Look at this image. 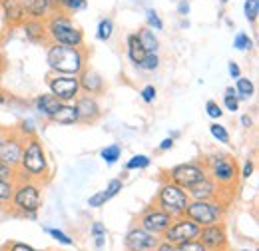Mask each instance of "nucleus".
Wrapping results in <instances>:
<instances>
[{"label":"nucleus","mask_w":259,"mask_h":251,"mask_svg":"<svg viewBox=\"0 0 259 251\" xmlns=\"http://www.w3.org/2000/svg\"><path fill=\"white\" fill-rule=\"evenodd\" d=\"M243 12H245L247 22L255 24V22H257V16H259V0H245V4H243Z\"/></svg>","instance_id":"c756f323"},{"label":"nucleus","mask_w":259,"mask_h":251,"mask_svg":"<svg viewBox=\"0 0 259 251\" xmlns=\"http://www.w3.org/2000/svg\"><path fill=\"white\" fill-rule=\"evenodd\" d=\"M46 62L50 72L54 74H70V76H78L86 64H88V50L76 48V46H64V44H48L46 50Z\"/></svg>","instance_id":"f257e3e1"},{"label":"nucleus","mask_w":259,"mask_h":251,"mask_svg":"<svg viewBox=\"0 0 259 251\" xmlns=\"http://www.w3.org/2000/svg\"><path fill=\"white\" fill-rule=\"evenodd\" d=\"M92 235H94V239H96V247L100 249V247H104V239H106V227L102 225V223H94L92 225Z\"/></svg>","instance_id":"4c0bfd02"},{"label":"nucleus","mask_w":259,"mask_h":251,"mask_svg":"<svg viewBox=\"0 0 259 251\" xmlns=\"http://www.w3.org/2000/svg\"><path fill=\"white\" fill-rule=\"evenodd\" d=\"M229 74H231L233 78H239V76H241V70H239V66L235 62H229Z\"/></svg>","instance_id":"8fccbe9b"},{"label":"nucleus","mask_w":259,"mask_h":251,"mask_svg":"<svg viewBox=\"0 0 259 251\" xmlns=\"http://www.w3.org/2000/svg\"><path fill=\"white\" fill-rule=\"evenodd\" d=\"M60 104H62V102L52 94H40V96H36V100H34L36 110H38L44 118H48V120H52V116L58 112Z\"/></svg>","instance_id":"412c9836"},{"label":"nucleus","mask_w":259,"mask_h":251,"mask_svg":"<svg viewBox=\"0 0 259 251\" xmlns=\"http://www.w3.org/2000/svg\"><path fill=\"white\" fill-rule=\"evenodd\" d=\"M16 178V170L6 165L4 161H0V180H6V182H14Z\"/></svg>","instance_id":"ea45409f"},{"label":"nucleus","mask_w":259,"mask_h":251,"mask_svg":"<svg viewBox=\"0 0 259 251\" xmlns=\"http://www.w3.org/2000/svg\"><path fill=\"white\" fill-rule=\"evenodd\" d=\"M186 191H188L190 199H218V201H222L220 199L222 189L215 186V182L209 176H205L201 182L194 184L192 188H188Z\"/></svg>","instance_id":"f3484780"},{"label":"nucleus","mask_w":259,"mask_h":251,"mask_svg":"<svg viewBox=\"0 0 259 251\" xmlns=\"http://www.w3.org/2000/svg\"><path fill=\"white\" fill-rule=\"evenodd\" d=\"M138 68H142V70H146V72H154V70H158V68H160V56H158V52H154V54H146V58L138 64Z\"/></svg>","instance_id":"7c9ffc66"},{"label":"nucleus","mask_w":259,"mask_h":251,"mask_svg":"<svg viewBox=\"0 0 259 251\" xmlns=\"http://www.w3.org/2000/svg\"><path fill=\"white\" fill-rule=\"evenodd\" d=\"M171 146H174V140L171 138H165L162 144H160V152H165V150H171Z\"/></svg>","instance_id":"3c124183"},{"label":"nucleus","mask_w":259,"mask_h":251,"mask_svg":"<svg viewBox=\"0 0 259 251\" xmlns=\"http://www.w3.org/2000/svg\"><path fill=\"white\" fill-rule=\"evenodd\" d=\"M78 82H80V92L88 96H100L106 90V82L102 74H98L96 70H90V68H84L78 74Z\"/></svg>","instance_id":"dca6fc26"},{"label":"nucleus","mask_w":259,"mask_h":251,"mask_svg":"<svg viewBox=\"0 0 259 251\" xmlns=\"http://www.w3.org/2000/svg\"><path fill=\"white\" fill-rule=\"evenodd\" d=\"M220 2H222V4H227V2H229V0H220Z\"/></svg>","instance_id":"4d7b16f0"},{"label":"nucleus","mask_w":259,"mask_h":251,"mask_svg":"<svg viewBox=\"0 0 259 251\" xmlns=\"http://www.w3.org/2000/svg\"><path fill=\"white\" fill-rule=\"evenodd\" d=\"M245 251H247V249H245Z\"/></svg>","instance_id":"bf43d9fd"},{"label":"nucleus","mask_w":259,"mask_h":251,"mask_svg":"<svg viewBox=\"0 0 259 251\" xmlns=\"http://www.w3.org/2000/svg\"><path fill=\"white\" fill-rule=\"evenodd\" d=\"M2 64H4V58H2V54H0V70H2Z\"/></svg>","instance_id":"6e6d98bb"},{"label":"nucleus","mask_w":259,"mask_h":251,"mask_svg":"<svg viewBox=\"0 0 259 251\" xmlns=\"http://www.w3.org/2000/svg\"><path fill=\"white\" fill-rule=\"evenodd\" d=\"M24 136L14 130L10 134H2V140H0V161H4L6 165L10 168H18L20 165V157H22V148H24Z\"/></svg>","instance_id":"9b49d317"},{"label":"nucleus","mask_w":259,"mask_h":251,"mask_svg":"<svg viewBox=\"0 0 259 251\" xmlns=\"http://www.w3.org/2000/svg\"><path fill=\"white\" fill-rule=\"evenodd\" d=\"M54 239H58L60 243H64V245H74V239L72 237H68L64 231H60V229H46Z\"/></svg>","instance_id":"79ce46f5"},{"label":"nucleus","mask_w":259,"mask_h":251,"mask_svg":"<svg viewBox=\"0 0 259 251\" xmlns=\"http://www.w3.org/2000/svg\"><path fill=\"white\" fill-rule=\"evenodd\" d=\"M178 12H180V16H188L190 14V0H180Z\"/></svg>","instance_id":"de8ad7c7"},{"label":"nucleus","mask_w":259,"mask_h":251,"mask_svg":"<svg viewBox=\"0 0 259 251\" xmlns=\"http://www.w3.org/2000/svg\"><path fill=\"white\" fill-rule=\"evenodd\" d=\"M74 108L78 112L80 122H84V124H94L102 116V108H100V104H98V100L94 96H78L74 100Z\"/></svg>","instance_id":"2eb2a0df"},{"label":"nucleus","mask_w":259,"mask_h":251,"mask_svg":"<svg viewBox=\"0 0 259 251\" xmlns=\"http://www.w3.org/2000/svg\"><path fill=\"white\" fill-rule=\"evenodd\" d=\"M156 251H178V247L174 243H167V241H160Z\"/></svg>","instance_id":"09e8293b"},{"label":"nucleus","mask_w":259,"mask_h":251,"mask_svg":"<svg viewBox=\"0 0 259 251\" xmlns=\"http://www.w3.org/2000/svg\"><path fill=\"white\" fill-rule=\"evenodd\" d=\"M10 207L16 216L34 220L38 210L42 207V189L38 182L32 180H16L14 193L10 199Z\"/></svg>","instance_id":"7ed1b4c3"},{"label":"nucleus","mask_w":259,"mask_h":251,"mask_svg":"<svg viewBox=\"0 0 259 251\" xmlns=\"http://www.w3.org/2000/svg\"><path fill=\"white\" fill-rule=\"evenodd\" d=\"M126 52H128V58L132 64H138L142 62L144 58H146V50H144V46H142V42L138 40V36L136 34H130L128 40H126Z\"/></svg>","instance_id":"5701e85b"},{"label":"nucleus","mask_w":259,"mask_h":251,"mask_svg":"<svg viewBox=\"0 0 259 251\" xmlns=\"http://www.w3.org/2000/svg\"><path fill=\"white\" fill-rule=\"evenodd\" d=\"M224 104L229 112H237L239 110V100L237 98H229V96H224Z\"/></svg>","instance_id":"a18cd8bd"},{"label":"nucleus","mask_w":259,"mask_h":251,"mask_svg":"<svg viewBox=\"0 0 259 251\" xmlns=\"http://www.w3.org/2000/svg\"><path fill=\"white\" fill-rule=\"evenodd\" d=\"M205 112H207V116H209V118H213V120H220V118L224 116L222 106H220L218 102H213V100H209V102L205 104Z\"/></svg>","instance_id":"58836bf2"},{"label":"nucleus","mask_w":259,"mask_h":251,"mask_svg":"<svg viewBox=\"0 0 259 251\" xmlns=\"http://www.w3.org/2000/svg\"><path fill=\"white\" fill-rule=\"evenodd\" d=\"M224 96H229V98H237V92H235V88H231V86H229V88H226V94Z\"/></svg>","instance_id":"864d4df0"},{"label":"nucleus","mask_w":259,"mask_h":251,"mask_svg":"<svg viewBox=\"0 0 259 251\" xmlns=\"http://www.w3.org/2000/svg\"><path fill=\"white\" fill-rule=\"evenodd\" d=\"M12 193H14V182L0 180V205H10Z\"/></svg>","instance_id":"c85d7f7f"},{"label":"nucleus","mask_w":259,"mask_h":251,"mask_svg":"<svg viewBox=\"0 0 259 251\" xmlns=\"http://www.w3.org/2000/svg\"><path fill=\"white\" fill-rule=\"evenodd\" d=\"M52 122L60 126H74L80 122V118H78V112L72 104H60L58 112L52 116Z\"/></svg>","instance_id":"4be33fe9"},{"label":"nucleus","mask_w":259,"mask_h":251,"mask_svg":"<svg viewBox=\"0 0 259 251\" xmlns=\"http://www.w3.org/2000/svg\"><path fill=\"white\" fill-rule=\"evenodd\" d=\"M253 168H255V163H253V159H247L245 161V165H243V172L239 174V178H243V180H247L251 174H253Z\"/></svg>","instance_id":"49530a36"},{"label":"nucleus","mask_w":259,"mask_h":251,"mask_svg":"<svg viewBox=\"0 0 259 251\" xmlns=\"http://www.w3.org/2000/svg\"><path fill=\"white\" fill-rule=\"evenodd\" d=\"M112 34H114V20H112V18H102V20L98 22V30H96L98 40L108 42V40L112 38Z\"/></svg>","instance_id":"cd10ccee"},{"label":"nucleus","mask_w":259,"mask_h":251,"mask_svg":"<svg viewBox=\"0 0 259 251\" xmlns=\"http://www.w3.org/2000/svg\"><path fill=\"white\" fill-rule=\"evenodd\" d=\"M150 163H152L150 157L144 156V154H138V156H134L132 159H128L126 170H144V168H148Z\"/></svg>","instance_id":"473e14b6"},{"label":"nucleus","mask_w":259,"mask_h":251,"mask_svg":"<svg viewBox=\"0 0 259 251\" xmlns=\"http://www.w3.org/2000/svg\"><path fill=\"white\" fill-rule=\"evenodd\" d=\"M0 12L8 26H18L26 20V12L20 0H0Z\"/></svg>","instance_id":"a211bd4d"},{"label":"nucleus","mask_w":259,"mask_h":251,"mask_svg":"<svg viewBox=\"0 0 259 251\" xmlns=\"http://www.w3.org/2000/svg\"><path fill=\"white\" fill-rule=\"evenodd\" d=\"M140 96H142V100H144L146 104H152V102L156 100V96H158V90H156L152 84H148V86H144V88H142Z\"/></svg>","instance_id":"a19ab883"},{"label":"nucleus","mask_w":259,"mask_h":251,"mask_svg":"<svg viewBox=\"0 0 259 251\" xmlns=\"http://www.w3.org/2000/svg\"><path fill=\"white\" fill-rule=\"evenodd\" d=\"M241 126H243V128H251V126H253L251 116H247V114H245V116H241Z\"/></svg>","instance_id":"603ef678"},{"label":"nucleus","mask_w":259,"mask_h":251,"mask_svg":"<svg viewBox=\"0 0 259 251\" xmlns=\"http://www.w3.org/2000/svg\"><path fill=\"white\" fill-rule=\"evenodd\" d=\"M158 243H160V235H154L142 227L130 229L124 241L128 251H156Z\"/></svg>","instance_id":"4468645a"},{"label":"nucleus","mask_w":259,"mask_h":251,"mask_svg":"<svg viewBox=\"0 0 259 251\" xmlns=\"http://www.w3.org/2000/svg\"><path fill=\"white\" fill-rule=\"evenodd\" d=\"M44 26H46L48 40L54 42V44L76 46V48H82V46H84V32L72 22V18H70L68 14L52 12V14L44 20Z\"/></svg>","instance_id":"20e7f679"},{"label":"nucleus","mask_w":259,"mask_h":251,"mask_svg":"<svg viewBox=\"0 0 259 251\" xmlns=\"http://www.w3.org/2000/svg\"><path fill=\"white\" fill-rule=\"evenodd\" d=\"M199 229H201V227H199L195 221L188 220L186 216H182V218H174L171 223H169V227L162 233V239L163 241H167V243L178 245V243H184V241L195 239V237L199 235Z\"/></svg>","instance_id":"9d476101"},{"label":"nucleus","mask_w":259,"mask_h":251,"mask_svg":"<svg viewBox=\"0 0 259 251\" xmlns=\"http://www.w3.org/2000/svg\"><path fill=\"white\" fill-rule=\"evenodd\" d=\"M146 20H148V28H152V30H163L162 18L158 16V12H156L154 8H150V10L146 12Z\"/></svg>","instance_id":"f704fd0d"},{"label":"nucleus","mask_w":259,"mask_h":251,"mask_svg":"<svg viewBox=\"0 0 259 251\" xmlns=\"http://www.w3.org/2000/svg\"><path fill=\"white\" fill-rule=\"evenodd\" d=\"M22 30L26 40H30L34 44H40V42H48V34H46V26H44V20H38V18H26L22 22Z\"/></svg>","instance_id":"aec40b11"},{"label":"nucleus","mask_w":259,"mask_h":251,"mask_svg":"<svg viewBox=\"0 0 259 251\" xmlns=\"http://www.w3.org/2000/svg\"><path fill=\"white\" fill-rule=\"evenodd\" d=\"M209 134L220 142V144H229V132L222 124H211L209 126Z\"/></svg>","instance_id":"72a5a7b5"},{"label":"nucleus","mask_w":259,"mask_h":251,"mask_svg":"<svg viewBox=\"0 0 259 251\" xmlns=\"http://www.w3.org/2000/svg\"><path fill=\"white\" fill-rule=\"evenodd\" d=\"M190 203V195L188 191L171 182H165L158 189V195L154 199V205H158L165 214H169L171 218H182L186 207Z\"/></svg>","instance_id":"0eeeda50"},{"label":"nucleus","mask_w":259,"mask_h":251,"mask_svg":"<svg viewBox=\"0 0 259 251\" xmlns=\"http://www.w3.org/2000/svg\"><path fill=\"white\" fill-rule=\"evenodd\" d=\"M54 12H62V14H76L80 10L86 8V0H52Z\"/></svg>","instance_id":"393cba45"},{"label":"nucleus","mask_w":259,"mask_h":251,"mask_svg":"<svg viewBox=\"0 0 259 251\" xmlns=\"http://www.w3.org/2000/svg\"><path fill=\"white\" fill-rule=\"evenodd\" d=\"M224 214H226V203L218 199H190L184 212V216L195 221L199 227L224 221Z\"/></svg>","instance_id":"423d86ee"},{"label":"nucleus","mask_w":259,"mask_h":251,"mask_svg":"<svg viewBox=\"0 0 259 251\" xmlns=\"http://www.w3.org/2000/svg\"><path fill=\"white\" fill-rule=\"evenodd\" d=\"M2 104H6V96L0 92V106H2Z\"/></svg>","instance_id":"5fc2aeb1"},{"label":"nucleus","mask_w":259,"mask_h":251,"mask_svg":"<svg viewBox=\"0 0 259 251\" xmlns=\"http://www.w3.org/2000/svg\"><path fill=\"white\" fill-rule=\"evenodd\" d=\"M203 165H205L207 176L215 182V186L222 189V191H233V189L237 188L239 172H237L235 159H231L229 156L215 154V156L207 157Z\"/></svg>","instance_id":"39448f33"},{"label":"nucleus","mask_w":259,"mask_h":251,"mask_svg":"<svg viewBox=\"0 0 259 251\" xmlns=\"http://www.w3.org/2000/svg\"><path fill=\"white\" fill-rule=\"evenodd\" d=\"M0 140H2V130H0Z\"/></svg>","instance_id":"13d9d810"},{"label":"nucleus","mask_w":259,"mask_h":251,"mask_svg":"<svg viewBox=\"0 0 259 251\" xmlns=\"http://www.w3.org/2000/svg\"><path fill=\"white\" fill-rule=\"evenodd\" d=\"M42 178H48V159H46V150L40 142L38 136H30L24 140L22 148V157L20 165L16 168V180H32L38 182Z\"/></svg>","instance_id":"f03ea898"},{"label":"nucleus","mask_w":259,"mask_h":251,"mask_svg":"<svg viewBox=\"0 0 259 251\" xmlns=\"http://www.w3.org/2000/svg\"><path fill=\"white\" fill-rule=\"evenodd\" d=\"M106 201H108V199H106V193H104V189H102V191L94 193V195L88 199V205H90V207H102Z\"/></svg>","instance_id":"37998d69"},{"label":"nucleus","mask_w":259,"mask_h":251,"mask_svg":"<svg viewBox=\"0 0 259 251\" xmlns=\"http://www.w3.org/2000/svg\"><path fill=\"white\" fill-rule=\"evenodd\" d=\"M20 4L24 8V12H26V18L46 20L54 12L52 0H20Z\"/></svg>","instance_id":"6ab92c4d"},{"label":"nucleus","mask_w":259,"mask_h":251,"mask_svg":"<svg viewBox=\"0 0 259 251\" xmlns=\"http://www.w3.org/2000/svg\"><path fill=\"white\" fill-rule=\"evenodd\" d=\"M124 189V182L122 180H112L108 186H106V189H104V193H106V199L110 201L112 197H116L120 191Z\"/></svg>","instance_id":"c9c22d12"},{"label":"nucleus","mask_w":259,"mask_h":251,"mask_svg":"<svg viewBox=\"0 0 259 251\" xmlns=\"http://www.w3.org/2000/svg\"><path fill=\"white\" fill-rule=\"evenodd\" d=\"M4 251H36L34 247L26 245V243H20V241H10L4 245Z\"/></svg>","instance_id":"c03bdc74"},{"label":"nucleus","mask_w":259,"mask_h":251,"mask_svg":"<svg viewBox=\"0 0 259 251\" xmlns=\"http://www.w3.org/2000/svg\"><path fill=\"white\" fill-rule=\"evenodd\" d=\"M237 82H235V92H237V100H249L253 92H255V86H253V82L249 80V78H245V76H239V78H235Z\"/></svg>","instance_id":"a878e982"},{"label":"nucleus","mask_w":259,"mask_h":251,"mask_svg":"<svg viewBox=\"0 0 259 251\" xmlns=\"http://www.w3.org/2000/svg\"><path fill=\"white\" fill-rule=\"evenodd\" d=\"M167 176H169L167 182L188 189L197 182H201L207 176V172H205V165L201 161H188V163H180V165L171 168Z\"/></svg>","instance_id":"1a4fd4ad"},{"label":"nucleus","mask_w":259,"mask_h":251,"mask_svg":"<svg viewBox=\"0 0 259 251\" xmlns=\"http://www.w3.org/2000/svg\"><path fill=\"white\" fill-rule=\"evenodd\" d=\"M136 36H138V40L142 42V46H144V50L148 54H154V52L160 50V40H158V36L154 34L152 28L144 26V28H140V30L136 32Z\"/></svg>","instance_id":"b1692460"},{"label":"nucleus","mask_w":259,"mask_h":251,"mask_svg":"<svg viewBox=\"0 0 259 251\" xmlns=\"http://www.w3.org/2000/svg\"><path fill=\"white\" fill-rule=\"evenodd\" d=\"M233 48H237V50H251L253 42H251V38L245 32H237L235 38H233Z\"/></svg>","instance_id":"2f4dec72"},{"label":"nucleus","mask_w":259,"mask_h":251,"mask_svg":"<svg viewBox=\"0 0 259 251\" xmlns=\"http://www.w3.org/2000/svg\"><path fill=\"white\" fill-rule=\"evenodd\" d=\"M197 239L203 243V247L207 251H227L229 247V239H227L226 227L224 223H211V225H203L199 229Z\"/></svg>","instance_id":"f8f14e48"},{"label":"nucleus","mask_w":259,"mask_h":251,"mask_svg":"<svg viewBox=\"0 0 259 251\" xmlns=\"http://www.w3.org/2000/svg\"><path fill=\"white\" fill-rule=\"evenodd\" d=\"M100 156L102 159L108 163V165H114L120 156H122V148H120V144H110V146H106L102 152H100Z\"/></svg>","instance_id":"bb28decb"},{"label":"nucleus","mask_w":259,"mask_h":251,"mask_svg":"<svg viewBox=\"0 0 259 251\" xmlns=\"http://www.w3.org/2000/svg\"><path fill=\"white\" fill-rule=\"evenodd\" d=\"M171 220H174V218H171L169 214H165L158 205H152V207L144 210V214L140 216L138 227H142V229H146V231H150V233H154V235H162L163 231L169 227Z\"/></svg>","instance_id":"ddd939ff"},{"label":"nucleus","mask_w":259,"mask_h":251,"mask_svg":"<svg viewBox=\"0 0 259 251\" xmlns=\"http://www.w3.org/2000/svg\"><path fill=\"white\" fill-rule=\"evenodd\" d=\"M48 88H50V94L56 96L62 104H70L74 102L78 94H80V82H78V76H70V74H50L48 80H46Z\"/></svg>","instance_id":"6e6552de"},{"label":"nucleus","mask_w":259,"mask_h":251,"mask_svg":"<svg viewBox=\"0 0 259 251\" xmlns=\"http://www.w3.org/2000/svg\"><path fill=\"white\" fill-rule=\"evenodd\" d=\"M176 247H178V251H207L197 237H195V239H190V241H184V243H178Z\"/></svg>","instance_id":"e433bc0d"}]
</instances>
